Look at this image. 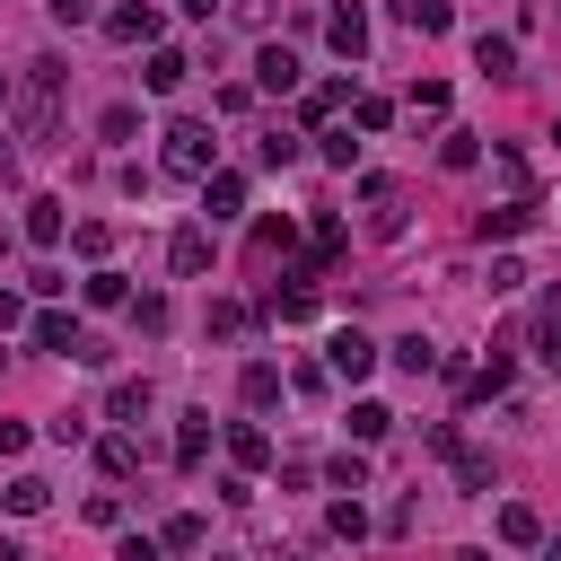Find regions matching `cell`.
<instances>
[{"label":"cell","mask_w":561,"mask_h":561,"mask_svg":"<svg viewBox=\"0 0 561 561\" xmlns=\"http://www.w3.org/2000/svg\"><path fill=\"white\" fill-rule=\"evenodd\" d=\"M167 263H175V272H184V280H193V272H202V263H210V228H202V219H184V228H175V237H167Z\"/></svg>","instance_id":"cell-13"},{"label":"cell","mask_w":561,"mask_h":561,"mask_svg":"<svg viewBox=\"0 0 561 561\" xmlns=\"http://www.w3.org/2000/svg\"><path fill=\"white\" fill-rule=\"evenodd\" d=\"M386 359H394L403 377H430V368H438V342H430V333H403V342H394Z\"/></svg>","instance_id":"cell-23"},{"label":"cell","mask_w":561,"mask_h":561,"mask_svg":"<svg viewBox=\"0 0 561 561\" xmlns=\"http://www.w3.org/2000/svg\"><path fill=\"white\" fill-rule=\"evenodd\" d=\"M324 368H333V377H351V386H359V377H368V368H377V342H368V333H359V324H333V333H324Z\"/></svg>","instance_id":"cell-3"},{"label":"cell","mask_w":561,"mask_h":561,"mask_svg":"<svg viewBox=\"0 0 561 561\" xmlns=\"http://www.w3.org/2000/svg\"><path fill=\"white\" fill-rule=\"evenodd\" d=\"M131 324H140V333H167V298L140 289V298H131Z\"/></svg>","instance_id":"cell-37"},{"label":"cell","mask_w":561,"mask_h":561,"mask_svg":"<svg viewBox=\"0 0 561 561\" xmlns=\"http://www.w3.org/2000/svg\"><path fill=\"white\" fill-rule=\"evenodd\" d=\"M254 254H289V219H263L254 228Z\"/></svg>","instance_id":"cell-41"},{"label":"cell","mask_w":561,"mask_h":561,"mask_svg":"<svg viewBox=\"0 0 561 561\" xmlns=\"http://www.w3.org/2000/svg\"><path fill=\"white\" fill-rule=\"evenodd\" d=\"M0 508H9V517H35V508H53V482H44V473H9Z\"/></svg>","instance_id":"cell-19"},{"label":"cell","mask_w":561,"mask_h":561,"mask_svg":"<svg viewBox=\"0 0 561 561\" xmlns=\"http://www.w3.org/2000/svg\"><path fill=\"white\" fill-rule=\"evenodd\" d=\"M105 421H149V377H114V394H105Z\"/></svg>","instance_id":"cell-21"},{"label":"cell","mask_w":561,"mask_h":561,"mask_svg":"<svg viewBox=\"0 0 561 561\" xmlns=\"http://www.w3.org/2000/svg\"><path fill=\"white\" fill-rule=\"evenodd\" d=\"M158 158H167V175H193L202 184L219 167V140H210V123H167L158 131Z\"/></svg>","instance_id":"cell-2"},{"label":"cell","mask_w":561,"mask_h":561,"mask_svg":"<svg viewBox=\"0 0 561 561\" xmlns=\"http://www.w3.org/2000/svg\"><path fill=\"white\" fill-rule=\"evenodd\" d=\"M254 158H263V167H289V158H298V131H263Z\"/></svg>","instance_id":"cell-36"},{"label":"cell","mask_w":561,"mask_h":561,"mask_svg":"<svg viewBox=\"0 0 561 561\" xmlns=\"http://www.w3.org/2000/svg\"><path fill=\"white\" fill-rule=\"evenodd\" d=\"M342 105H351V79H324V88H307V96H298V123H307V131H324Z\"/></svg>","instance_id":"cell-12"},{"label":"cell","mask_w":561,"mask_h":561,"mask_svg":"<svg viewBox=\"0 0 561 561\" xmlns=\"http://www.w3.org/2000/svg\"><path fill=\"white\" fill-rule=\"evenodd\" d=\"M324 35H333V53H342V61H359V53H368V18H359V0H351V9H333V18H324Z\"/></svg>","instance_id":"cell-16"},{"label":"cell","mask_w":561,"mask_h":561,"mask_svg":"<svg viewBox=\"0 0 561 561\" xmlns=\"http://www.w3.org/2000/svg\"><path fill=\"white\" fill-rule=\"evenodd\" d=\"M394 18H403L412 35H447V26H456V0H394Z\"/></svg>","instance_id":"cell-20"},{"label":"cell","mask_w":561,"mask_h":561,"mask_svg":"<svg viewBox=\"0 0 561 561\" xmlns=\"http://www.w3.org/2000/svg\"><path fill=\"white\" fill-rule=\"evenodd\" d=\"M359 202H368V237H403V184L394 175H359Z\"/></svg>","instance_id":"cell-4"},{"label":"cell","mask_w":561,"mask_h":561,"mask_svg":"<svg viewBox=\"0 0 561 561\" xmlns=\"http://www.w3.org/2000/svg\"><path fill=\"white\" fill-rule=\"evenodd\" d=\"M105 35H114V44H167L149 0H123V9H105Z\"/></svg>","instance_id":"cell-7"},{"label":"cell","mask_w":561,"mask_h":561,"mask_svg":"<svg viewBox=\"0 0 561 561\" xmlns=\"http://www.w3.org/2000/svg\"><path fill=\"white\" fill-rule=\"evenodd\" d=\"M237 394H245V403H254V412H272V403H280V394H289V377H280V368H272V359H245V368H237Z\"/></svg>","instance_id":"cell-11"},{"label":"cell","mask_w":561,"mask_h":561,"mask_svg":"<svg viewBox=\"0 0 561 561\" xmlns=\"http://www.w3.org/2000/svg\"><path fill=\"white\" fill-rule=\"evenodd\" d=\"M0 184H9V140H0Z\"/></svg>","instance_id":"cell-50"},{"label":"cell","mask_w":561,"mask_h":561,"mask_svg":"<svg viewBox=\"0 0 561 561\" xmlns=\"http://www.w3.org/2000/svg\"><path fill=\"white\" fill-rule=\"evenodd\" d=\"M184 79H193V61H184L175 44H149V70H140V88H149V96H175Z\"/></svg>","instance_id":"cell-9"},{"label":"cell","mask_w":561,"mask_h":561,"mask_svg":"<svg viewBox=\"0 0 561 561\" xmlns=\"http://www.w3.org/2000/svg\"><path fill=\"white\" fill-rule=\"evenodd\" d=\"M473 158H482V131H447V140H438V167H456V175H465Z\"/></svg>","instance_id":"cell-31"},{"label":"cell","mask_w":561,"mask_h":561,"mask_svg":"<svg viewBox=\"0 0 561 561\" xmlns=\"http://www.w3.org/2000/svg\"><path fill=\"white\" fill-rule=\"evenodd\" d=\"M228 456H237V473H263V465H272V438H263L254 421H237V430H228Z\"/></svg>","instance_id":"cell-22"},{"label":"cell","mask_w":561,"mask_h":561,"mask_svg":"<svg viewBox=\"0 0 561 561\" xmlns=\"http://www.w3.org/2000/svg\"><path fill=\"white\" fill-rule=\"evenodd\" d=\"M324 482H333V491H368V456H359V447L324 456Z\"/></svg>","instance_id":"cell-29"},{"label":"cell","mask_w":561,"mask_h":561,"mask_svg":"<svg viewBox=\"0 0 561 561\" xmlns=\"http://www.w3.org/2000/svg\"><path fill=\"white\" fill-rule=\"evenodd\" d=\"M456 561H491V552H456Z\"/></svg>","instance_id":"cell-51"},{"label":"cell","mask_w":561,"mask_h":561,"mask_svg":"<svg viewBox=\"0 0 561 561\" xmlns=\"http://www.w3.org/2000/svg\"><path fill=\"white\" fill-rule=\"evenodd\" d=\"M543 561H561V535H543Z\"/></svg>","instance_id":"cell-49"},{"label":"cell","mask_w":561,"mask_h":561,"mask_svg":"<svg viewBox=\"0 0 561 561\" xmlns=\"http://www.w3.org/2000/svg\"><path fill=\"white\" fill-rule=\"evenodd\" d=\"M535 228V202H500V210H482V237H526Z\"/></svg>","instance_id":"cell-26"},{"label":"cell","mask_w":561,"mask_h":561,"mask_svg":"<svg viewBox=\"0 0 561 561\" xmlns=\"http://www.w3.org/2000/svg\"><path fill=\"white\" fill-rule=\"evenodd\" d=\"M351 123H359V131H386V123H394V105H386V96H359V105H351Z\"/></svg>","instance_id":"cell-40"},{"label":"cell","mask_w":561,"mask_h":561,"mask_svg":"<svg viewBox=\"0 0 561 561\" xmlns=\"http://www.w3.org/2000/svg\"><path fill=\"white\" fill-rule=\"evenodd\" d=\"M70 245H79L88 263H105V245H114V228H105V219H79V228H70Z\"/></svg>","instance_id":"cell-34"},{"label":"cell","mask_w":561,"mask_h":561,"mask_svg":"<svg viewBox=\"0 0 561 561\" xmlns=\"http://www.w3.org/2000/svg\"><path fill=\"white\" fill-rule=\"evenodd\" d=\"M96 473H105V482L140 473V438H131V430H105V438H96Z\"/></svg>","instance_id":"cell-14"},{"label":"cell","mask_w":561,"mask_h":561,"mask_svg":"<svg viewBox=\"0 0 561 561\" xmlns=\"http://www.w3.org/2000/svg\"><path fill=\"white\" fill-rule=\"evenodd\" d=\"M473 70H482V79H526V70H517V44H508V35H473Z\"/></svg>","instance_id":"cell-17"},{"label":"cell","mask_w":561,"mask_h":561,"mask_svg":"<svg viewBox=\"0 0 561 561\" xmlns=\"http://www.w3.org/2000/svg\"><path fill=\"white\" fill-rule=\"evenodd\" d=\"M386 430H394V412H386V403H368V394H359V403H351V447H377V438H386Z\"/></svg>","instance_id":"cell-24"},{"label":"cell","mask_w":561,"mask_h":561,"mask_svg":"<svg viewBox=\"0 0 561 561\" xmlns=\"http://www.w3.org/2000/svg\"><path fill=\"white\" fill-rule=\"evenodd\" d=\"M210 456V412H184V430H175V465H202Z\"/></svg>","instance_id":"cell-28"},{"label":"cell","mask_w":561,"mask_h":561,"mask_svg":"<svg viewBox=\"0 0 561 561\" xmlns=\"http://www.w3.org/2000/svg\"><path fill=\"white\" fill-rule=\"evenodd\" d=\"M158 552H167L158 535H123V543H114V561H158Z\"/></svg>","instance_id":"cell-44"},{"label":"cell","mask_w":561,"mask_h":561,"mask_svg":"<svg viewBox=\"0 0 561 561\" xmlns=\"http://www.w3.org/2000/svg\"><path fill=\"white\" fill-rule=\"evenodd\" d=\"M254 88H263V96H289V88H298V53H289V44H263V53H254Z\"/></svg>","instance_id":"cell-10"},{"label":"cell","mask_w":561,"mask_h":561,"mask_svg":"<svg viewBox=\"0 0 561 561\" xmlns=\"http://www.w3.org/2000/svg\"><path fill=\"white\" fill-rule=\"evenodd\" d=\"M26 342H35V351H70V359H79V342H88V333H79V316L35 307V316H26Z\"/></svg>","instance_id":"cell-6"},{"label":"cell","mask_w":561,"mask_h":561,"mask_svg":"<svg viewBox=\"0 0 561 561\" xmlns=\"http://www.w3.org/2000/svg\"><path fill=\"white\" fill-rule=\"evenodd\" d=\"M535 359L561 377V307H535Z\"/></svg>","instance_id":"cell-30"},{"label":"cell","mask_w":561,"mask_h":561,"mask_svg":"<svg viewBox=\"0 0 561 561\" xmlns=\"http://www.w3.org/2000/svg\"><path fill=\"white\" fill-rule=\"evenodd\" d=\"M61 79H70L61 61H26V79L9 88V131L18 140H53L61 131Z\"/></svg>","instance_id":"cell-1"},{"label":"cell","mask_w":561,"mask_h":561,"mask_svg":"<svg viewBox=\"0 0 561 561\" xmlns=\"http://www.w3.org/2000/svg\"><path fill=\"white\" fill-rule=\"evenodd\" d=\"M44 9H53V26H88L96 18V0H44Z\"/></svg>","instance_id":"cell-43"},{"label":"cell","mask_w":561,"mask_h":561,"mask_svg":"<svg viewBox=\"0 0 561 561\" xmlns=\"http://www.w3.org/2000/svg\"><path fill=\"white\" fill-rule=\"evenodd\" d=\"M158 543H167V552H202V543H210V526H202L193 508H175V517L158 526Z\"/></svg>","instance_id":"cell-25"},{"label":"cell","mask_w":561,"mask_h":561,"mask_svg":"<svg viewBox=\"0 0 561 561\" xmlns=\"http://www.w3.org/2000/svg\"><path fill=\"white\" fill-rule=\"evenodd\" d=\"M44 438H61V447H79V438H88V412H61V421H44Z\"/></svg>","instance_id":"cell-42"},{"label":"cell","mask_w":561,"mask_h":561,"mask_svg":"<svg viewBox=\"0 0 561 561\" xmlns=\"http://www.w3.org/2000/svg\"><path fill=\"white\" fill-rule=\"evenodd\" d=\"M175 9H184V18H219V0H175Z\"/></svg>","instance_id":"cell-47"},{"label":"cell","mask_w":561,"mask_h":561,"mask_svg":"<svg viewBox=\"0 0 561 561\" xmlns=\"http://www.w3.org/2000/svg\"><path fill=\"white\" fill-rule=\"evenodd\" d=\"M447 465H456V482H465V491H473V500H491V491H500V465H491V456H482V447H456V456H447Z\"/></svg>","instance_id":"cell-18"},{"label":"cell","mask_w":561,"mask_h":561,"mask_svg":"<svg viewBox=\"0 0 561 561\" xmlns=\"http://www.w3.org/2000/svg\"><path fill=\"white\" fill-rule=\"evenodd\" d=\"M0 561H26V552H18V543H9V535H0Z\"/></svg>","instance_id":"cell-48"},{"label":"cell","mask_w":561,"mask_h":561,"mask_svg":"<svg viewBox=\"0 0 561 561\" xmlns=\"http://www.w3.org/2000/svg\"><path fill=\"white\" fill-rule=\"evenodd\" d=\"M202 324L228 342V333H245V307H237V298H210V316H202Z\"/></svg>","instance_id":"cell-38"},{"label":"cell","mask_w":561,"mask_h":561,"mask_svg":"<svg viewBox=\"0 0 561 561\" xmlns=\"http://www.w3.org/2000/svg\"><path fill=\"white\" fill-rule=\"evenodd\" d=\"M9 324H26V298H18V289H0V333H9Z\"/></svg>","instance_id":"cell-46"},{"label":"cell","mask_w":561,"mask_h":561,"mask_svg":"<svg viewBox=\"0 0 561 561\" xmlns=\"http://www.w3.org/2000/svg\"><path fill=\"white\" fill-rule=\"evenodd\" d=\"M61 237H70V202L61 193H35L26 202V245H61Z\"/></svg>","instance_id":"cell-8"},{"label":"cell","mask_w":561,"mask_h":561,"mask_svg":"<svg viewBox=\"0 0 561 561\" xmlns=\"http://www.w3.org/2000/svg\"><path fill=\"white\" fill-rule=\"evenodd\" d=\"M96 131H105V140H131V131H140V105H105Z\"/></svg>","instance_id":"cell-35"},{"label":"cell","mask_w":561,"mask_h":561,"mask_svg":"<svg viewBox=\"0 0 561 561\" xmlns=\"http://www.w3.org/2000/svg\"><path fill=\"white\" fill-rule=\"evenodd\" d=\"M324 526H333L342 543H359V535H368V508H359V500H333V508H324Z\"/></svg>","instance_id":"cell-32"},{"label":"cell","mask_w":561,"mask_h":561,"mask_svg":"<svg viewBox=\"0 0 561 561\" xmlns=\"http://www.w3.org/2000/svg\"><path fill=\"white\" fill-rule=\"evenodd\" d=\"M500 543H508V552H543V517H535L526 500H508V508H500Z\"/></svg>","instance_id":"cell-15"},{"label":"cell","mask_w":561,"mask_h":561,"mask_svg":"<svg viewBox=\"0 0 561 561\" xmlns=\"http://www.w3.org/2000/svg\"><path fill=\"white\" fill-rule=\"evenodd\" d=\"M26 438H35L26 421H0V456H26Z\"/></svg>","instance_id":"cell-45"},{"label":"cell","mask_w":561,"mask_h":561,"mask_svg":"<svg viewBox=\"0 0 561 561\" xmlns=\"http://www.w3.org/2000/svg\"><path fill=\"white\" fill-rule=\"evenodd\" d=\"M316 149H324V167H351V158H359V140H351L342 123H324V131H316Z\"/></svg>","instance_id":"cell-33"},{"label":"cell","mask_w":561,"mask_h":561,"mask_svg":"<svg viewBox=\"0 0 561 561\" xmlns=\"http://www.w3.org/2000/svg\"><path fill=\"white\" fill-rule=\"evenodd\" d=\"M412 114H447V79H412Z\"/></svg>","instance_id":"cell-39"},{"label":"cell","mask_w":561,"mask_h":561,"mask_svg":"<svg viewBox=\"0 0 561 561\" xmlns=\"http://www.w3.org/2000/svg\"><path fill=\"white\" fill-rule=\"evenodd\" d=\"M202 219H245V175L237 167H210L202 175Z\"/></svg>","instance_id":"cell-5"},{"label":"cell","mask_w":561,"mask_h":561,"mask_svg":"<svg viewBox=\"0 0 561 561\" xmlns=\"http://www.w3.org/2000/svg\"><path fill=\"white\" fill-rule=\"evenodd\" d=\"M79 298H88V307H131V289H123V272H105V263H96V272L79 280Z\"/></svg>","instance_id":"cell-27"}]
</instances>
